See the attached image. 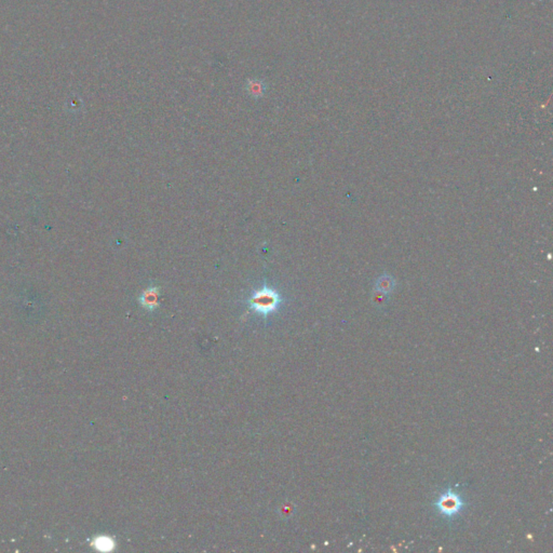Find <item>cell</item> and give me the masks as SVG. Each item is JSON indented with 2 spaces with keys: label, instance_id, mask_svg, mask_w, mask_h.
I'll use <instances>...</instances> for the list:
<instances>
[{
  "label": "cell",
  "instance_id": "obj_1",
  "mask_svg": "<svg viewBox=\"0 0 553 553\" xmlns=\"http://www.w3.org/2000/svg\"><path fill=\"white\" fill-rule=\"evenodd\" d=\"M248 303L253 311L263 317H267L278 310L281 304V297L276 290L264 286L255 291Z\"/></svg>",
  "mask_w": 553,
  "mask_h": 553
},
{
  "label": "cell",
  "instance_id": "obj_2",
  "mask_svg": "<svg viewBox=\"0 0 553 553\" xmlns=\"http://www.w3.org/2000/svg\"><path fill=\"white\" fill-rule=\"evenodd\" d=\"M465 502L458 494L447 491L443 493L436 501V507L445 517H455L464 508Z\"/></svg>",
  "mask_w": 553,
  "mask_h": 553
},
{
  "label": "cell",
  "instance_id": "obj_3",
  "mask_svg": "<svg viewBox=\"0 0 553 553\" xmlns=\"http://www.w3.org/2000/svg\"><path fill=\"white\" fill-rule=\"evenodd\" d=\"M139 304L148 311H154L159 306V287L149 286L146 288L138 298Z\"/></svg>",
  "mask_w": 553,
  "mask_h": 553
},
{
  "label": "cell",
  "instance_id": "obj_4",
  "mask_svg": "<svg viewBox=\"0 0 553 553\" xmlns=\"http://www.w3.org/2000/svg\"><path fill=\"white\" fill-rule=\"evenodd\" d=\"M246 89L252 98L259 99L264 97L267 86L266 82L261 79H249L247 81Z\"/></svg>",
  "mask_w": 553,
  "mask_h": 553
},
{
  "label": "cell",
  "instance_id": "obj_5",
  "mask_svg": "<svg viewBox=\"0 0 553 553\" xmlns=\"http://www.w3.org/2000/svg\"><path fill=\"white\" fill-rule=\"evenodd\" d=\"M93 546L99 551H111L115 548V541L108 536H99L93 541Z\"/></svg>",
  "mask_w": 553,
  "mask_h": 553
}]
</instances>
